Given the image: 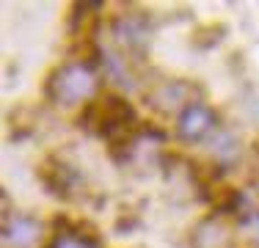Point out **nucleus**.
<instances>
[{"mask_svg": "<svg viewBox=\"0 0 259 248\" xmlns=\"http://www.w3.org/2000/svg\"><path fill=\"white\" fill-rule=\"evenodd\" d=\"M100 86V74L91 61H66L47 77L45 94L53 105L69 108V105L85 102Z\"/></svg>", "mask_w": 259, "mask_h": 248, "instance_id": "f257e3e1", "label": "nucleus"}, {"mask_svg": "<svg viewBox=\"0 0 259 248\" xmlns=\"http://www.w3.org/2000/svg\"><path fill=\"white\" fill-rule=\"evenodd\" d=\"M94 240H85L83 234L75 232H64V234H55V237L47 243V248H94Z\"/></svg>", "mask_w": 259, "mask_h": 248, "instance_id": "423d86ee", "label": "nucleus"}, {"mask_svg": "<svg viewBox=\"0 0 259 248\" xmlns=\"http://www.w3.org/2000/svg\"><path fill=\"white\" fill-rule=\"evenodd\" d=\"M218 124L215 110L204 102H188L180 110V119H177V130L185 141H204L209 133Z\"/></svg>", "mask_w": 259, "mask_h": 248, "instance_id": "f03ea898", "label": "nucleus"}, {"mask_svg": "<svg viewBox=\"0 0 259 248\" xmlns=\"http://www.w3.org/2000/svg\"><path fill=\"white\" fill-rule=\"evenodd\" d=\"M3 237L11 248H33L41 237V223L36 218H28V215H14L6 221Z\"/></svg>", "mask_w": 259, "mask_h": 248, "instance_id": "7ed1b4c3", "label": "nucleus"}, {"mask_svg": "<svg viewBox=\"0 0 259 248\" xmlns=\"http://www.w3.org/2000/svg\"><path fill=\"white\" fill-rule=\"evenodd\" d=\"M144 36H146V30H144V22H141V20L127 17V20L119 22V39L124 42V45H130V47L144 45Z\"/></svg>", "mask_w": 259, "mask_h": 248, "instance_id": "20e7f679", "label": "nucleus"}, {"mask_svg": "<svg viewBox=\"0 0 259 248\" xmlns=\"http://www.w3.org/2000/svg\"><path fill=\"white\" fill-rule=\"evenodd\" d=\"M182 89H185L182 83H163V86L157 89L155 102L160 105V108H171V105H180V102H182ZM157 105H155V108H157Z\"/></svg>", "mask_w": 259, "mask_h": 248, "instance_id": "39448f33", "label": "nucleus"}]
</instances>
